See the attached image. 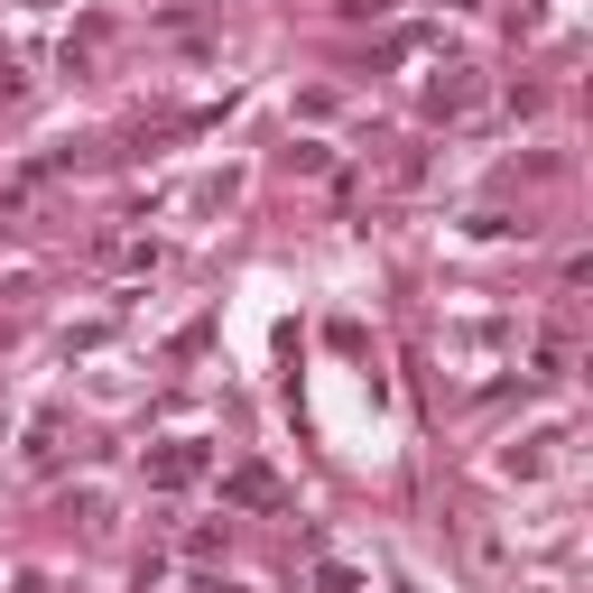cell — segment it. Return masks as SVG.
Masks as SVG:
<instances>
[{"instance_id": "obj_2", "label": "cell", "mask_w": 593, "mask_h": 593, "mask_svg": "<svg viewBox=\"0 0 593 593\" xmlns=\"http://www.w3.org/2000/svg\"><path fill=\"white\" fill-rule=\"evenodd\" d=\"M232 501H251V510H278V482L251 463V473H232Z\"/></svg>"}, {"instance_id": "obj_1", "label": "cell", "mask_w": 593, "mask_h": 593, "mask_svg": "<svg viewBox=\"0 0 593 593\" xmlns=\"http://www.w3.org/2000/svg\"><path fill=\"white\" fill-rule=\"evenodd\" d=\"M195 473H204V454H195V446H167L159 463H149V482H195Z\"/></svg>"}]
</instances>
